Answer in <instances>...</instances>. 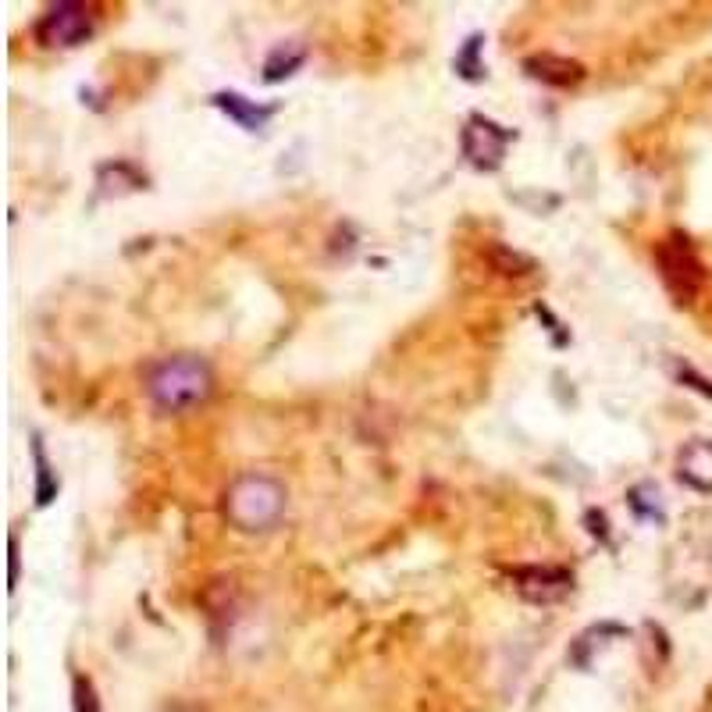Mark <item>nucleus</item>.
I'll return each mask as SVG.
<instances>
[{
  "label": "nucleus",
  "instance_id": "f257e3e1",
  "mask_svg": "<svg viewBox=\"0 0 712 712\" xmlns=\"http://www.w3.org/2000/svg\"><path fill=\"white\" fill-rule=\"evenodd\" d=\"M285 485L271 474H240L225 491V517L240 531H271L285 513Z\"/></svg>",
  "mask_w": 712,
  "mask_h": 712
},
{
  "label": "nucleus",
  "instance_id": "f8f14e48",
  "mask_svg": "<svg viewBox=\"0 0 712 712\" xmlns=\"http://www.w3.org/2000/svg\"><path fill=\"white\" fill-rule=\"evenodd\" d=\"M75 709L79 712H100V702H96V694H93V684L90 681H75Z\"/></svg>",
  "mask_w": 712,
  "mask_h": 712
},
{
  "label": "nucleus",
  "instance_id": "7ed1b4c3",
  "mask_svg": "<svg viewBox=\"0 0 712 712\" xmlns=\"http://www.w3.org/2000/svg\"><path fill=\"white\" fill-rule=\"evenodd\" d=\"M655 264H659V275H663V282H667V289L677 296V303H691L702 293L705 264L699 261V253H694L691 243L681 240V235H673V240H663L655 246Z\"/></svg>",
  "mask_w": 712,
  "mask_h": 712
},
{
  "label": "nucleus",
  "instance_id": "f03ea898",
  "mask_svg": "<svg viewBox=\"0 0 712 712\" xmlns=\"http://www.w3.org/2000/svg\"><path fill=\"white\" fill-rule=\"evenodd\" d=\"M214 378L200 356H167L146 378V393L164 414H185L211 396Z\"/></svg>",
  "mask_w": 712,
  "mask_h": 712
},
{
  "label": "nucleus",
  "instance_id": "6e6552de",
  "mask_svg": "<svg viewBox=\"0 0 712 712\" xmlns=\"http://www.w3.org/2000/svg\"><path fill=\"white\" fill-rule=\"evenodd\" d=\"M523 68H528L531 79L546 82V87H559V90L578 87V82L584 79L581 61H570V58H559V54H535V58L523 61Z\"/></svg>",
  "mask_w": 712,
  "mask_h": 712
},
{
  "label": "nucleus",
  "instance_id": "423d86ee",
  "mask_svg": "<svg viewBox=\"0 0 712 712\" xmlns=\"http://www.w3.org/2000/svg\"><path fill=\"white\" fill-rule=\"evenodd\" d=\"M513 581L520 596L538 606L559 602L573 591V578L559 567H523V570H513Z\"/></svg>",
  "mask_w": 712,
  "mask_h": 712
},
{
  "label": "nucleus",
  "instance_id": "20e7f679",
  "mask_svg": "<svg viewBox=\"0 0 712 712\" xmlns=\"http://www.w3.org/2000/svg\"><path fill=\"white\" fill-rule=\"evenodd\" d=\"M90 37H93V11L87 4H58L50 8L37 26V40L43 47H58V50L79 47Z\"/></svg>",
  "mask_w": 712,
  "mask_h": 712
},
{
  "label": "nucleus",
  "instance_id": "0eeeda50",
  "mask_svg": "<svg viewBox=\"0 0 712 712\" xmlns=\"http://www.w3.org/2000/svg\"><path fill=\"white\" fill-rule=\"evenodd\" d=\"M677 478L691 491L712 496V438H694L677 456Z\"/></svg>",
  "mask_w": 712,
  "mask_h": 712
},
{
  "label": "nucleus",
  "instance_id": "9d476101",
  "mask_svg": "<svg viewBox=\"0 0 712 712\" xmlns=\"http://www.w3.org/2000/svg\"><path fill=\"white\" fill-rule=\"evenodd\" d=\"M303 58H307V47H303L299 40H289V43L275 47V54H271L267 64H264V79L267 82H278L285 75H293L296 68L303 64Z\"/></svg>",
  "mask_w": 712,
  "mask_h": 712
},
{
  "label": "nucleus",
  "instance_id": "ddd939ff",
  "mask_svg": "<svg viewBox=\"0 0 712 712\" xmlns=\"http://www.w3.org/2000/svg\"><path fill=\"white\" fill-rule=\"evenodd\" d=\"M37 467H40V488H37V502H40V506H47V502H50V488H47L50 467H47V460H43V449H40V446H37Z\"/></svg>",
  "mask_w": 712,
  "mask_h": 712
},
{
  "label": "nucleus",
  "instance_id": "9b49d317",
  "mask_svg": "<svg viewBox=\"0 0 712 712\" xmlns=\"http://www.w3.org/2000/svg\"><path fill=\"white\" fill-rule=\"evenodd\" d=\"M478 47H481V37H474V40L467 43L464 54L456 58V68H467V79H478V75L485 72V68H481L478 61H474V54H478Z\"/></svg>",
  "mask_w": 712,
  "mask_h": 712
},
{
  "label": "nucleus",
  "instance_id": "39448f33",
  "mask_svg": "<svg viewBox=\"0 0 712 712\" xmlns=\"http://www.w3.org/2000/svg\"><path fill=\"white\" fill-rule=\"evenodd\" d=\"M510 143H513V132L496 125L485 114H474L464 125V154L474 167H481V172H496Z\"/></svg>",
  "mask_w": 712,
  "mask_h": 712
},
{
  "label": "nucleus",
  "instance_id": "1a4fd4ad",
  "mask_svg": "<svg viewBox=\"0 0 712 712\" xmlns=\"http://www.w3.org/2000/svg\"><path fill=\"white\" fill-rule=\"evenodd\" d=\"M214 108H222L232 122H240L246 132H257V129H264V122L271 114H275V108H257L253 100H246V96H240V93H217L214 96Z\"/></svg>",
  "mask_w": 712,
  "mask_h": 712
}]
</instances>
